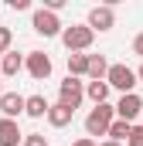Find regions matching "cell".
Returning a JSON list of instances; mask_svg holds the SVG:
<instances>
[{
	"instance_id": "ba28073f",
	"label": "cell",
	"mask_w": 143,
	"mask_h": 146,
	"mask_svg": "<svg viewBox=\"0 0 143 146\" xmlns=\"http://www.w3.org/2000/svg\"><path fill=\"white\" fill-rule=\"evenodd\" d=\"M112 109H116V119H123V122H130V126H133V122L143 115V99L136 95V92H130V95H119V102H116Z\"/></svg>"
},
{
	"instance_id": "4fadbf2b",
	"label": "cell",
	"mask_w": 143,
	"mask_h": 146,
	"mask_svg": "<svg viewBox=\"0 0 143 146\" xmlns=\"http://www.w3.org/2000/svg\"><path fill=\"white\" fill-rule=\"evenodd\" d=\"M48 106H51V102H48L44 95H24V115H27V119H44V115H48Z\"/></svg>"
},
{
	"instance_id": "8992f818",
	"label": "cell",
	"mask_w": 143,
	"mask_h": 146,
	"mask_svg": "<svg viewBox=\"0 0 143 146\" xmlns=\"http://www.w3.org/2000/svg\"><path fill=\"white\" fill-rule=\"evenodd\" d=\"M85 27H89L92 34H96V31H99V34L112 31V27H116V10H112L109 3H99V7H92V10H89V21H85Z\"/></svg>"
},
{
	"instance_id": "6da1fadb",
	"label": "cell",
	"mask_w": 143,
	"mask_h": 146,
	"mask_svg": "<svg viewBox=\"0 0 143 146\" xmlns=\"http://www.w3.org/2000/svg\"><path fill=\"white\" fill-rule=\"evenodd\" d=\"M112 119H116V109H112L109 102L92 106L89 115H85V136H89V139H92V136H106L109 126H112Z\"/></svg>"
},
{
	"instance_id": "5bb4252c",
	"label": "cell",
	"mask_w": 143,
	"mask_h": 146,
	"mask_svg": "<svg viewBox=\"0 0 143 146\" xmlns=\"http://www.w3.org/2000/svg\"><path fill=\"white\" fill-rule=\"evenodd\" d=\"M106 72H109L106 54H89V68H85V78H89V82H106Z\"/></svg>"
},
{
	"instance_id": "e0dca14e",
	"label": "cell",
	"mask_w": 143,
	"mask_h": 146,
	"mask_svg": "<svg viewBox=\"0 0 143 146\" xmlns=\"http://www.w3.org/2000/svg\"><path fill=\"white\" fill-rule=\"evenodd\" d=\"M89 54H68V78H85Z\"/></svg>"
},
{
	"instance_id": "cb8c5ba5",
	"label": "cell",
	"mask_w": 143,
	"mask_h": 146,
	"mask_svg": "<svg viewBox=\"0 0 143 146\" xmlns=\"http://www.w3.org/2000/svg\"><path fill=\"white\" fill-rule=\"evenodd\" d=\"M136 82H143V61H140V68H136Z\"/></svg>"
},
{
	"instance_id": "2e32d148",
	"label": "cell",
	"mask_w": 143,
	"mask_h": 146,
	"mask_svg": "<svg viewBox=\"0 0 143 146\" xmlns=\"http://www.w3.org/2000/svg\"><path fill=\"white\" fill-rule=\"evenodd\" d=\"M130 122H123V119H112V126H109V133H106V139L109 143H126V136H130Z\"/></svg>"
},
{
	"instance_id": "d6986e66",
	"label": "cell",
	"mask_w": 143,
	"mask_h": 146,
	"mask_svg": "<svg viewBox=\"0 0 143 146\" xmlns=\"http://www.w3.org/2000/svg\"><path fill=\"white\" fill-rule=\"evenodd\" d=\"M21 146H51V143H48L44 133H27V136L21 139Z\"/></svg>"
},
{
	"instance_id": "7a4b0ae2",
	"label": "cell",
	"mask_w": 143,
	"mask_h": 146,
	"mask_svg": "<svg viewBox=\"0 0 143 146\" xmlns=\"http://www.w3.org/2000/svg\"><path fill=\"white\" fill-rule=\"evenodd\" d=\"M92 41H96V34H92L85 24H72V27L61 31V44L68 48V54H85V51L92 48Z\"/></svg>"
},
{
	"instance_id": "277c9868",
	"label": "cell",
	"mask_w": 143,
	"mask_h": 146,
	"mask_svg": "<svg viewBox=\"0 0 143 146\" xmlns=\"http://www.w3.org/2000/svg\"><path fill=\"white\" fill-rule=\"evenodd\" d=\"M31 27H34V34H41V37H61V31H65L61 17L51 14V10H44V7H37L34 14H31Z\"/></svg>"
},
{
	"instance_id": "7402d4cb",
	"label": "cell",
	"mask_w": 143,
	"mask_h": 146,
	"mask_svg": "<svg viewBox=\"0 0 143 146\" xmlns=\"http://www.w3.org/2000/svg\"><path fill=\"white\" fill-rule=\"evenodd\" d=\"M10 10H31V0H7Z\"/></svg>"
},
{
	"instance_id": "9a60e30c",
	"label": "cell",
	"mask_w": 143,
	"mask_h": 146,
	"mask_svg": "<svg viewBox=\"0 0 143 146\" xmlns=\"http://www.w3.org/2000/svg\"><path fill=\"white\" fill-rule=\"evenodd\" d=\"M85 99H89L92 106L109 102V85H106V82H85Z\"/></svg>"
},
{
	"instance_id": "603a6c76",
	"label": "cell",
	"mask_w": 143,
	"mask_h": 146,
	"mask_svg": "<svg viewBox=\"0 0 143 146\" xmlns=\"http://www.w3.org/2000/svg\"><path fill=\"white\" fill-rule=\"evenodd\" d=\"M72 146H99V143H96V139H89V136H78Z\"/></svg>"
},
{
	"instance_id": "30bf717a",
	"label": "cell",
	"mask_w": 143,
	"mask_h": 146,
	"mask_svg": "<svg viewBox=\"0 0 143 146\" xmlns=\"http://www.w3.org/2000/svg\"><path fill=\"white\" fill-rule=\"evenodd\" d=\"M21 72H24V54L7 51V54L0 58V78H17Z\"/></svg>"
},
{
	"instance_id": "44dd1931",
	"label": "cell",
	"mask_w": 143,
	"mask_h": 146,
	"mask_svg": "<svg viewBox=\"0 0 143 146\" xmlns=\"http://www.w3.org/2000/svg\"><path fill=\"white\" fill-rule=\"evenodd\" d=\"M133 54H136V58L143 61V31H140L136 37H133Z\"/></svg>"
},
{
	"instance_id": "ffe728a7",
	"label": "cell",
	"mask_w": 143,
	"mask_h": 146,
	"mask_svg": "<svg viewBox=\"0 0 143 146\" xmlns=\"http://www.w3.org/2000/svg\"><path fill=\"white\" fill-rule=\"evenodd\" d=\"M10 44H14L10 27H0V54H7V51H10Z\"/></svg>"
},
{
	"instance_id": "3957f363",
	"label": "cell",
	"mask_w": 143,
	"mask_h": 146,
	"mask_svg": "<svg viewBox=\"0 0 143 146\" xmlns=\"http://www.w3.org/2000/svg\"><path fill=\"white\" fill-rule=\"evenodd\" d=\"M106 85H109V92L116 88L119 95H130V92H136V72H133L130 65H109Z\"/></svg>"
},
{
	"instance_id": "5b68a950",
	"label": "cell",
	"mask_w": 143,
	"mask_h": 146,
	"mask_svg": "<svg viewBox=\"0 0 143 146\" xmlns=\"http://www.w3.org/2000/svg\"><path fill=\"white\" fill-rule=\"evenodd\" d=\"M58 102L75 112L82 102H85V82H82V78H65V82L58 85Z\"/></svg>"
},
{
	"instance_id": "d4e9b609",
	"label": "cell",
	"mask_w": 143,
	"mask_h": 146,
	"mask_svg": "<svg viewBox=\"0 0 143 146\" xmlns=\"http://www.w3.org/2000/svg\"><path fill=\"white\" fill-rule=\"evenodd\" d=\"M99 146H123V143H109V139H102V143H99Z\"/></svg>"
},
{
	"instance_id": "8fae6325",
	"label": "cell",
	"mask_w": 143,
	"mask_h": 146,
	"mask_svg": "<svg viewBox=\"0 0 143 146\" xmlns=\"http://www.w3.org/2000/svg\"><path fill=\"white\" fill-rule=\"evenodd\" d=\"M24 133L17 126V119H0V146H21Z\"/></svg>"
},
{
	"instance_id": "4316f807",
	"label": "cell",
	"mask_w": 143,
	"mask_h": 146,
	"mask_svg": "<svg viewBox=\"0 0 143 146\" xmlns=\"http://www.w3.org/2000/svg\"><path fill=\"white\" fill-rule=\"evenodd\" d=\"M140 126H143V115H140Z\"/></svg>"
},
{
	"instance_id": "7c38bea8",
	"label": "cell",
	"mask_w": 143,
	"mask_h": 146,
	"mask_svg": "<svg viewBox=\"0 0 143 146\" xmlns=\"http://www.w3.org/2000/svg\"><path fill=\"white\" fill-rule=\"evenodd\" d=\"M48 126H55V129H65L72 119H75V112L68 109V106H61V102H55V106H48Z\"/></svg>"
},
{
	"instance_id": "9c48e42d",
	"label": "cell",
	"mask_w": 143,
	"mask_h": 146,
	"mask_svg": "<svg viewBox=\"0 0 143 146\" xmlns=\"http://www.w3.org/2000/svg\"><path fill=\"white\" fill-rule=\"evenodd\" d=\"M24 115V95L21 92H3L0 95V119H21Z\"/></svg>"
},
{
	"instance_id": "83f0119b",
	"label": "cell",
	"mask_w": 143,
	"mask_h": 146,
	"mask_svg": "<svg viewBox=\"0 0 143 146\" xmlns=\"http://www.w3.org/2000/svg\"><path fill=\"white\" fill-rule=\"evenodd\" d=\"M0 58H3V54H0Z\"/></svg>"
},
{
	"instance_id": "ac0fdd59",
	"label": "cell",
	"mask_w": 143,
	"mask_h": 146,
	"mask_svg": "<svg viewBox=\"0 0 143 146\" xmlns=\"http://www.w3.org/2000/svg\"><path fill=\"white\" fill-rule=\"evenodd\" d=\"M123 146H143V126L140 122H133V129H130V136H126Z\"/></svg>"
},
{
	"instance_id": "484cf974",
	"label": "cell",
	"mask_w": 143,
	"mask_h": 146,
	"mask_svg": "<svg viewBox=\"0 0 143 146\" xmlns=\"http://www.w3.org/2000/svg\"><path fill=\"white\" fill-rule=\"evenodd\" d=\"M0 95H3V78H0Z\"/></svg>"
},
{
	"instance_id": "52a82bcc",
	"label": "cell",
	"mask_w": 143,
	"mask_h": 146,
	"mask_svg": "<svg viewBox=\"0 0 143 146\" xmlns=\"http://www.w3.org/2000/svg\"><path fill=\"white\" fill-rule=\"evenodd\" d=\"M51 58L44 54V51H27L24 54V72L31 75L34 82H44V78H51Z\"/></svg>"
}]
</instances>
